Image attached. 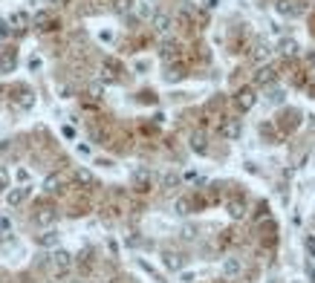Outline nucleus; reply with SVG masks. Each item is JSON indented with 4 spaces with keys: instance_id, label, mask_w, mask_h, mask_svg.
<instances>
[{
    "instance_id": "31",
    "label": "nucleus",
    "mask_w": 315,
    "mask_h": 283,
    "mask_svg": "<svg viewBox=\"0 0 315 283\" xmlns=\"http://www.w3.org/2000/svg\"><path fill=\"white\" fill-rule=\"evenodd\" d=\"M9 225H12V222L6 220V217H0V231H9Z\"/></svg>"
},
{
    "instance_id": "32",
    "label": "nucleus",
    "mask_w": 315,
    "mask_h": 283,
    "mask_svg": "<svg viewBox=\"0 0 315 283\" xmlns=\"http://www.w3.org/2000/svg\"><path fill=\"white\" fill-rule=\"evenodd\" d=\"M0 35H9V26H6V23H0Z\"/></svg>"
},
{
    "instance_id": "10",
    "label": "nucleus",
    "mask_w": 315,
    "mask_h": 283,
    "mask_svg": "<svg viewBox=\"0 0 315 283\" xmlns=\"http://www.w3.org/2000/svg\"><path fill=\"white\" fill-rule=\"evenodd\" d=\"M240 269H243V263H240L237 257H228V260L223 263V274H225V277H234V274H240Z\"/></svg>"
},
{
    "instance_id": "2",
    "label": "nucleus",
    "mask_w": 315,
    "mask_h": 283,
    "mask_svg": "<svg viewBox=\"0 0 315 283\" xmlns=\"http://www.w3.org/2000/svg\"><path fill=\"white\" fill-rule=\"evenodd\" d=\"M220 136L228 139V142L240 139V136H243V124H240V119H225V122L220 124Z\"/></svg>"
},
{
    "instance_id": "21",
    "label": "nucleus",
    "mask_w": 315,
    "mask_h": 283,
    "mask_svg": "<svg viewBox=\"0 0 315 283\" xmlns=\"http://www.w3.org/2000/svg\"><path fill=\"white\" fill-rule=\"evenodd\" d=\"M191 148H194V151H199V153H206V136H203V133H194Z\"/></svg>"
},
{
    "instance_id": "12",
    "label": "nucleus",
    "mask_w": 315,
    "mask_h": 283,
    "mask_svg": "<svg viewBox=\"0 0 315 283\" xmlns=\"http://www.w3.org/2000/svg\"><path fill=\"white\" fill-rule=\"evenodd\" d=\"M26 196H29V188H15V191L6 194V203H9V205H20Z\"/></svg>"
},
{
    "instance_id": "35",
    "label": "nucleus",
    "mask_w": 315,
    "mask_h": 283,
    "mask_svg": "<svg viewBox=\"0 0 315 283\" xmlns=\"http://www.w3.org/2000/svg\"><path fill=\"white\" fill-rule=\"evenodd\" d=\"M58 3H70V0H58Z\"/></svg>"
},
{
    "instance_id": "1",
    "label": "nucleus",
    "mask_w": 315,
    "mask_h": 283,
    "mask_svg": "<svg viewBox=\"0 0 315 283\" xmlns=\"http://www.w3.org/2000/svg\"><path fill=\"white\" fill-rule=\"evenodd\" d=\"M49 263H52L55 274H67L72 269V254L70 251H64V248H55L52 254H49Z\"/></svg>"
},
{
    "instance_id": "28",
    "label": "nucleus",
    "mask_w": 315,
    "mask_h": 283,
    "mask_svg": "<svg viewBox=\"0 0 315 283\" xmlns=\"http://www.w3.org/2000/svg\"><path fill=\"white\" fill-rule=\"evenodd\" d=\"M188 208H191L188 200H177V214H188Z\"/></svg>"
},
{
    "instance_id": "36",
    "label": "nucleus",
    "mask_w": 315,
    "mask_h": 283,
    "mask_svg": "<svg viewBox=\"0 0 315 283\" xmlns=\"http://www.w3.org/2000/svg\"><path fill=\"white\" fill-rule=\"evenodd\" d=\"M72 283H78V280H72Z\"/></svg>"
},
{
    "instance_id": "8",
    "label": "nucleus",
    "mask_w": 315,
    "mask_h": 283,
    "mask_svg": "<svg viewBox=\"0 0 315 283\" xmlns=\"http://www.w3.org/2000/svg\"><path fill=\"white\" fill-rule=\"evenodd\" d=\"M38 246H44V248L58 246V231H55V229H46L44 234H38Z\"/></svg>"
},
{
    "instance_id": "3",
    "label": "nucleus",
    "mask_w": 315,
    "mask_h": 283,
    "mask_svg": "<svg viewBox=\"0 0 315 283\" xmlns=\"http://www.w3.org/2000/svg\"><path fill=\"white\" fill-rule=\"evenodd\" d=\"M151 26H153V32L165 35V32L171 29V15H168V12H153V15H151Z\"/></svg>"
},
{
    "instance_id": "30",
    "label": "nucleus",
    "mask_w": 315,
    "mask_h": 283,
    "mask_svg": "<svg viewBox=\"0 0 315 283\" xmlns=\"http://www.w3.org/2000/svg\"><path fill=\"white\" fill-rule=\"evenodd\" d=\"M6 182H9V174H6V168H0V191L6 188Z\"/></svg>"
},
{
    "instance_id": "23",
    "label": "nucleus",
    "mask_w": 315,
    "mask_h": 283,
    "mask_svg": "<svg viewBox=\"0 0 315 283\" xmlns=\"http://www.w3.org/2000/svg\"><path fill=\"white\" fill-rule=\"evenodd\" d=\"M185 72H182V67H168V72H165V81H180Z\"/></svg>"
},
{
    "instance_id": "24",
    "label": "nucleus",
    "mask_w": 315,
    "mask_h": 283,
    "mask_svg": "<svg viewBox=\"0 0 315 283\" xmlns=\"http://www.w3.org/2000/svg\"><path fill=\"white\" fill-rule=\"evenodd\" d=\"M162 58H165V61L177 58V44H165V46H162Z\"/></svg>"
},
{
    "instance_id": "19",
    "label": "nucleus",
    "mask_w": 315,
    "mask_h": 283,
    "mask_svg": "<svg viewBox=\"0 0 315 283\" xmlns=\"http://www.w3.org/2000/svg\"><path fill=\"white\" fill-rule=\"evenodd\" d=\"M228 214H232L234 220H240V217L246 214V205L240 203V200H232V203H228Z\"/></svg>"
},
{
    "instance_id": "16",
    "label": "nucleus",
    "mask_w": 315,
    "mask_h": 283,
    "mask_svg": "<svg viewBox=\"0 0 315 283\" xmlns=\"http://www.w3.org/2000/svg\"><path fill=\"white\" fill-rule=\"evenodd\" d=\"M254 58H257V61H263V58H269L272 55V46L266 44V41H257V44H254Z\"/></svg>"
},
{
    "instance_id": "20",
    "label": "nucleus",
    "mask_w": 315,
    "mask_h": 283,
    "mask_svg": "<svg viewBox=\"0 0 315 283\" xmlns=\"http://www.w3.org/2000/svg\"><path fill=\"white\" fill-rule=\"evenodd\" d=\"M133 9H136V18H151L153 12H151V3L148 0H139V3H133Z\"/></svg>"
},
{
    "instance_id": "5",
    "label": "nucleus",
    "mask_w": 315,
    "mask_h": 283,
    "mask_svg": "<svg viewBox=\"0 0 315 283\" xmlns=\"http://www.w3.org/2000/svg\"><path fill=\"white\" fill-rule=\"evenodd\" d=\"M234 101H237V107H240V110H252L257 98H254V90L252 87H243V90H237V98H234Z\"/></svg>"
},
{
    "instance_id": "25",
    "label": "nucleus",
    "mask_w": 315,
    "mask_h": 283,
    "mask_svg": "<svg viewBox=\"0 0 315 283\" xmlns=\"http://www.w3.org/2000/svg\"><path fill=\"white\" fill-rule=\"evenodd\" d=\"M162 185H165V188H177V185H180V177H177V174H165V177H162Z\"/></svg>"
},
{
    "instance_id": "13",
    "label": "nucleus",
    "mask_w": 315,
    "mask_h": 283,
    "mask_svg": "<svg viewBox=\"0 0 315 283\" xmlns=\"http://www.w3.org/2000/svg\"><path fill=\"white\" fill-rule=\"evenodd\" d=\"M61 185H64V179L58 177V174H52V177H46L44 191H46V194H58V191H61Z\"/></svg>"
},
{
    "instance_id": "29",
    "label": "nucleus",
    "mask_w": 315,
    "mask_h": 283,
    "mask_svg": "<svg viewBox=\"0 0 315 283\" xmlns=\"http://www.w3.org/2000/svg\"><path fill=\"white\" fill-rule=\"evenodd\" d=\"M304 246H306V251H309V254L315 257V234H309V237L304 240Z\"/></svg>"
},
{
    "instance_id": "34",
    "label": "nucleus",
    "mask_w": 315,
    "mask_h": 283,
    "mask_svg": "<svg viewBox=\"0 0 315 283\" xmlns=\"http://www.w3.org/2000/svg\"><path fill=\"white\" fill-rule=\"evenodd\" d=\"M309 277H312V283H315V272H312V269H309Z\"/></svg>"
},
{
    "instance_id": "17",
    "label": "nucleus",
    "mask_w": 315,
    "mask_h": 283,
    "mask_svg": "<svg viewBox=\"0 0 315 283\" xmlns=\"http://www.w3.org/2000/svg\"><path fill=\"white\" fill-rule=\"evenodd\" d=\"M280 55H287V58L298 55V41H292V38H287V41H280Z\"/></svg>"
},
{
    "instance_id": "33",
    "label": "nucleus",
    "mask_w": 315,
    "mask_h": 283,
    "mask_svg": "<svg viewBox=\"0 0 315 283\" xmlns=\"http://www.w3.org/2000/svg\"><path fill=\"white\" fill-rule=\"evenodd\" d=\"M306 61H309V64L315 67V52H309V55H306Z\"/></svg>"
},
{
    "instance_id": "18",
    "label": "nucleus",
    "mask_w": 315,
    "mask_h": 283,
    "mask_svg": "<svg viewBox=\"0 0 315 283\" xmlns=\"http://www.w3.org/2000/svg\"><path fill=\"white\" fill-rule=\"evenodd\" d=\"M72 177H75V182H78V185H93V182H96V179H93V174H90V171H84V168H78Z\"/></svg>"
},
{
    "instance_id": "4",
    "label": "nucleus",
    "mask_w": 315,
    "mask_h": 283,
    "mask_svg": "<svg viewBox=\"0 0 315 283\" xmlns=\"http://www.w3.org/2000/svg\"><path fill=\"white\" fill-rule=\"evenodd\" d=\"M275 78H278L275 67H261V70L254 72V84L257 87H269V84H275Z\"/></svg>"
},
{
    "instance_id": "22",
    "label": "nucleus",
    "mask_w": 315,
    "mask_h": 283,
    "mask_svg": "<svg viewBox=\"0 0 315 283\" xmlns=\"http://www.w3.org/2000/svg\"><path fill=\"white\" fill-rule=\"evenodd\" d=\"M133 9V0H116L113 3V12H119V15H125V12Z\"/></svg>"
},
{
    "instance_id": "27",
    "label": "nucleus",
    "mask_w": 315,
    "mask_h": 283,
    "mask_svg": "<svg viewBox=\"0 0 315 283\" xmlns=\"http://www.w3.org/2000/svg\"><path fill=\"white\" fill-rule=\"evenodd\" d=\"M269 101L272 104H280L283 101V90H269Z\"/></svg>"
},
{
    "instance_id": "14",
    "label": "nucleus",
    "mask_w": 315,
    "mask_h": 283,
    "mask_svg": "<svg viewBox=\"0 0 315 283\" xmlns=\"http://www.w3.org/2000/svg\"><path fill=\"white\" fill-rule=\"evenodd\" d=\"M133 182H136V188H139V191H148V185H151V174H148V171H136Z\"/></svg>"
},
{
    "instance_id": "7",
    "label": "nucleus",
    "mask_w": 315,
    "mask_h": 283,
    "mask_svg": "<svg viewBox=\"0 0 315 283\" xmlns=\"http://www.w3.org/2000/svg\"><path fill=\"white\" fill-rule=\"evenodd\" d=\"M55 220H58V211H55V208H41V211L35 214V222L38 225H44V229H49Z\"/></svg>"
},
{
    "instance_id": "9",
    "label": "nucleus",
    "mask_w": 315,
    "mask_h": 283,
    "mask_svg": "<svg viewBox=\"0 0 315 283\" xmlns=\"http://www.w3.org/2000/svg\"><path fill=\"white\" fill-rule=\"evenodd\" d=\"M35 26L46 32V29H55L58 23H55V18L49 15V12H38V15H35Z\"/></svg>"
},
{
    "instance_id": "6",
    "label": "nucleus",
    "mask_w": 315,
    "mask_h": 283,
    "mask_svg": "<svg viewBox=\"0 0 315 283\" xmlns=\"http://www.w3.org/2000/svg\"><path fill=\"white\" fill-rule=\"evenodd\" d=\"M162 263H165V269H171V272H180L182 266H185V257H182L180 251H165V254H162Z\"/></svg>"
},
{
    "instance_id": "26",
    "label": "nucleus",
    "mask_w": 315,
    "mask_h": 283,
    "mask_svg": "<svg viewBox=\"0 0 315 283\" xmlns=\"http://www.w3.org/2000/svg\"><path fill=\"white\" fill-rule=\"evenodd\" d=\"M9 23H15L18 29H23V23H26V15H23V12H15V15L9 18Z\"/></svg>"
},
{
    "instance_id": "11",
    "label": "nucleus",
    "mask_w": 315,
    "mask_h": 283,
    "mask_svg": "<svg viewBox=\"0 0 315 283\" xmlns=\"http://www.w3.org/2000/svg\"><path fill=\"white\" fill-rule=\"evenodd\" d=\"M15 61H18V55H15V49H6V52L0 55V70H3V72L15 70Z\"/></svg>"
},
{
    "instance_id": "15",
    "label": "nucleus",
    "mask_w": 315,
    "mask_h": 283,
    "mask_svg": "<svg viewBox=\"0 0 315 283\" xmlns=\"http://www.w3.org/2000/svg\"><path fill=\"white\" fill-rule=\"evenodd\" d=\"M278 12L280 15H298L301 6H295V0H278Z\"/></svg>"
}]
</instances>
